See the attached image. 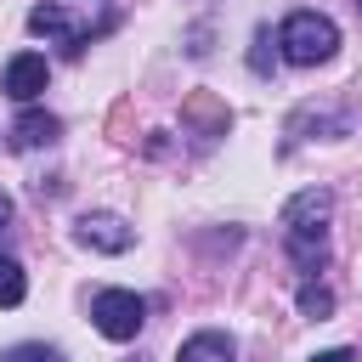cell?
<instances>
[{
	"instance_id": "obj_3",
	"label": "cell",
	"mask_w": 362,
	"mask_h": 362,
	"mask_svg": "<svg viewBox=\"0 0 362 362\" xmlns=\"http://www.w3.org/2000/svg\"><path fill=\"white\" fill-rule=\"evenodd\" d=\"M90 322H96V334L102 339H136L141 334V322H147V300L136 294V288H102L96 300H90Z\"/></svg>"
},
{
	"instance_id": "obj_4",
	"label": "cell",
	"mask_w": 362,
	"mask_h": 362,
	"mask_svg": "<svg viewBox=\"0 0 362 362\" xmlns=\"http://www.w3.org/2000/svg\"><path fill=\"white\" fill-rule=\"evenodd\" d=\"M130 238H136V232H130L119 215H107V209H90V215L74 221V243H85V249H96V255H124Z\"/></svg>"
},
{
	"instance_id": "obj_9",
	"label": "cell",
	"mask_w": 362,
	"mask_h": 362,
	"mask_svg": "<svg viewBox=\"0 0 362 362\" xmlns=\"http://www.w3.org/2000/svg\"><path fill=\"white\" fill-rule=\"evenodd\" d=\"M23 294H28V277H23V266H17L11 255H0V305L11 311V305H23Z\"/></svg>"
},
{
	"instance_id": "obj_2",
	"label": "cell",
	"mask_w": 362,
	"mask_h": 362,
	"mask_svg": "<svg viewBox=\"0 0 362 362\" xmlns=\"http://www.w3.org/2000/svg\"><path fill=\"white\" fill-rule=\"evenodd\" d=\"M277 45H283V57L294 68H317V62H328L339 51V28L322 11H288L283 28H277Z\"/></svg>"
},
{
	"instance_id": "obj_13",
	"label": "cell",
	"mask_w": 362,
	"mask_h": 362,
	"mask_svg": "<svg viewBox=\"0 0 362 362\" xmlns=\"http://www.w3.org/2000/svg\"><path fill=\"white\" fill-rule=\"evenodd\" d=\"M6 221H11V198L0 192V226H6Z\"/></svg>"
},
{
	"instance_id": "obj_7",
	"label": "cell",
	"mask_w": 362,
	"mask_h": 362,
	"mask_svg": "<svg viewBox=\"0 0 362 362\" xmlns=\"http://www.w3.org/2000/svg\"><path fill=\"white\" fill-rule=\"evenodd\" d=\"M175 362H238V345H232V334H221V328H198L192 339H181Z\"/></svg>"
},
{
	"instance_id": "obj_14",
	"label": "cell",
	"mask_w": 362,
	"mask_h": 362,
	"mask_svg": "<svg viewBox=\"0 0 362 362\" xmlns=\"http://www.w3.org/2000/svg\"><path fill=\"white\" fill-rule=\"evenodd\" d=\"M356 11H362V0H356Z\"/></svg>"
},
{
	"instance_id": "obj_11",
	"label": "cell",
	"mask_w": 362,
	"mask_h": 362,
	"mask_svg": "<svg viewBox=\"0 0 362 362\" xmlns=\"http://www.w3.org/2000/svg\"><path fill=\"white\" fill-rule=\"evenodd\" d=\"M0 362H62V351L45 345V339H23V345H11Z\"/></svg>"
},
{
	"instance_id": "obj_1",
	"label": "cell",
	"mask_w": 362,
	"mask_h": 362,
	"mask_svg": "<svg viewBox=\"0 0 362 362\" xmlns=\"http://www.w3.org/2000/svg\"><path fill=\"white\" fill-rule=\"evenodd\" d=\"M328 215H334V192L328 187H305L283 204V243H288V260L311 277L322 260H328Z\"/></svg>"
},
{
	"instance_id": "obj_8",
	"label": "cell",
	"mask_w": 362,
	"mask_h": 362,
	"mask_svg": "<svg viewBox=\"0 0 362 362\" xmlns=\"http://www.w3.org/2000/svg\"><path fill=\"white\" fill-rule=\"evenodd\" d=\"M28 28H34V34H51V40H62V45H74V51L85 45V28H79L62 6H34V11H28Z\"/></svg>"
},
{
	"instance_id": "obj_5",
	"label": "cell",
	"mask_w": 362,
	"mask_h": 362,
	"mask_svg": "<svg viewBox=\"0 0 362 362\" xmlns=\"http://www.w3.org/2000/svg\"><path fill=\"white\" fill-rule=\"evenodd\" d=\"M45 85H51V62H45L40 51H17V57L6 62V96H11V102H34Z\"/></svg>"
},
{
	"instance_id": "obj_12",
	"label": "cell",
	"mask_w": 362,
	"mask_h": 362,
	"mask_svg": "<svg viewBox=\"0 0 362 362\" xmlns=\"http://www.w3.org/2000/svg\"><path fill=\"white\" fill-rule=\"evenodd\" d=\"M311 362H351V351H345V345H334V351H317Z\"/></svg>"
},
{
	"instance_id": "obj_6",
	"label": "cell",
	"mask_w": 362,
	"mask_h": 362,
	"mask_svg": "<svg viewBox=\"0 0 362 362\" xmlns=\"http://www.w3.org/2000/svg\"><path fill=\"white\" fill-rule=\"evenodd\" d=\"M57 136H62V119H57V113H45V107H23V113L11 119V147H17V153L51 147Z\"/></svg>"
},
{
	"instance_id": "obj_10",
	"label": "cell",
	"mask_w": 362,
	"mask_h": 362,
	"mask_svg": "<svg viewBox=\"0 0 362 362\" xmlns=\"http://www.w3.org/2000/svg\"><path fill=\"white\" fill-rule=\"evenodd\" d=\"M294 305H300V317H328L334 311V288H322V283H300V294H294Z\"/></svg>"
}]
</instances>
